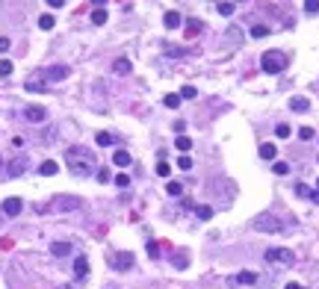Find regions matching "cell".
<instances>
[{"mask_svg":"<svg viewBox=\"0 0 319 289\" xmlns=\"http://www.w3.org/2000/svg\"><path fill=\"white\" fill-rule=\"evenodd\" d=\"M65 165H68V171L74 177H89L95 171V154H89L86 148H68Z\"/></svg>","mask_w":319,"mask_h":289,"instance_id":"cell-1","label":"cell"},{"mask_svg":"<svg viewBox=\"0 0 319 289\" xmlns=\"http://www.w3.org/2000/svg\"><path fill=\"white\" fill-rule=\"evenodd\" d=\"M260 68H263L266 74H281V71L287 68V56H284L281 50H266L263 59H260Z\"/></svg>","mask_w":319,"mask_h":289,"instance_id":"cell-2","label":"cell"},{"mask_svg":"<svg viewBox=\"0 0 319 289\" xmlns=\"http://www.w3.org/2000/svg\"><path fill=\"white\" fill-rule=\"evenodd\" d=\"M266 263H272V266H293L296 254L290 248H269L266 251Z\"/></svg>","mask_w":319,"mask_h":289,"instance_id":"cell-3","label":"cell"},{"mask_svg":"<svg viewBox=\"0 0 319 289\" xmlns=\"http://www.w3.org/2000/svg\"><path fill=\"white\" fill-rule=\"evenodd\" d=\"M133 263H136V260H133L130 251H115V254H109V266H112L115 272H127Z\"/></svg>","mask_w":319,"mask_h":289,"instance_id":"cell-4","label":"cell"},{"mask_svg":"<svg viewBox=\"0 0 319 289\" xmlns=\"http://www.w3.org/2000/svg\"><path fill=\"white\" fill-rule=\"evenodd\" d=\"M254 227H257V230H263V233H278V230H281V222H278L275 216L263 213V216H257V219H254Z\"/></svg>","mask_w":319,"mask_h":289,"instance_id":"cell-5","label":"cell"},{"mask_svg":"<svg viewBox=\"0 0 319 289\" xmlns=\"http://www.w3.org/2000/svg\"><path fill=\"white\" fill-rule=\"evenodd\" d=\"M27 168H30V160H27L24 154H18V157H15L9 165H6V174H9V177H21Z\"/></svg>","mask_w":319,"mask_h":289,"instance_id":"cell-6","label":"cell"},{"mask_svg":"<svg viewBox=\"0 0 319 289\" xmlns=\"http://www.w3.org/2000/svg\"><path fill=\"white\" fill-rule=\"evenodd\" d=\"M24 118H27V121H44V118H47V109H44V106H27V109H24Z\"/></svg>","mask_w":319,"mask_h":289,"instance_id":"cell-7","label":"cell"},{"mask_svg":"<svg viewBox=\"0 0 319 289\" xmlns=\"http://www.w3.org/2000/svg\"><path fill=\"white\" fill-rule=\"evenodd\" d=\"M21 210H24L21 198H6V201H3V213H6V216H18Z\"/></svg>","mask_w":319,"mask_h":289,"instance_id":"cell-8","label":"cell"},{"mask_svg":"<svg viewBox=\"0 0 319 289\" xmlns=\"http://www.w3.org/2000/svg\"><path fill=\"white\" fill-rule=\"evenodd\" d=\"M50 210H80V201L77 198H56V204Z\"/></svg>","mask_w":319,"mask_h":289,"instance_id":"cell-9","label":"cell"},{"mask_svg":"<svg viewBox=\"0 0 319 289\" xmlns=\"http://www.w3.org/2000/svg\"><path fill=\"white\" fill-rule=\"evenodd\" d=\"M86 275H89V260H86V257H77V260H74V278L83 281Z\"/></svg>","mask_w":319,"mask_h":289,"instance_id":"cell-10","label":"cell"},{"mask_svg":"<svg viewBox=\"0 0 319 289\" xmlns=\"http://www.w3.org/2000/svg\"><path fill=\"white\" fill-rule=\"evenodd\" d=\"M201 30H204V24H201L198 18H189V21H186V38H195V35H201Z\"/></svg>","mask_w":319,"mask_h":289,"instance_id":"cell-11","label":"cell"},{"mask_svg":"<svg viewBox=\"0 0 319 289\" xmlns=\"http://www.w3.org/2000/svg\"><path fill=\"white\" fill-rule=\"evenodd\" d=\"M130 160H133V157H130V154H127V151H124V148H121V151H115V154H112V162H115V165H118V168H127V165H130Z\"/></svg>","mask_w":319,"mask_h":289,"instance_id":"cell-12","label":"cell"},{"mask_svg":"<svg viewBox=\"0 0 319 289\" xmlns=\"http://www.w3.org/2000/svg\"><path fill=\"white\" fill-rule=\"evenodd\" d=\"M50 254L53 257H68L71 254V242H53L50 245Z\"/></svg>","mask_w":319,"mask_h":289,"instance_id":"cell-13","label":"cell"},{"mask_svg":"<svg viewBox=\"0 0 319 289\" xmlns=\"http://www.w3.org/2000/svg\"><path fill=\"white\" fill-rule=\"evenodd\" d=\"M234 281H237V284H243V287H254V284H257V275H254V272H240Z\"/></svg>","mask_w":319,"mask_h":289,"instance_id":"cell-14","label":"cell"},{"mask_svg":"<svg viewBox=\"0 0 319 289\" xmlns=\"http://www.w3.org/2000/svg\"><path fill=\"white\" fill-rule=\"evenodd\" d=\"M163 24H166L169 30L180 27V12H166V15H163Z\"/></svg>","mask_w":319,"mask_h":289,"instance_id":"cell-15","label":"cell"},{"mask_svg":"<svg viewBox=\"0 0 319 289\" xmlns=\"http://www.w3.org/2000/svg\"><path fill=\"white\" fill-rule=\"evenodd\" d=\"M290 109H293V112H305V109H311V100H308V97H293V100H290Z\"/></svg>","mask_w":319,"mask_h":289,"instance_id":"cell-16","label":"cell"},{"mask_svg":"<svg viewBox=\"0 0 319 289\" xmlns=\"http://www.w3.org/2000/svg\"><path fill=\"white\" fill-rule=\"evenodd\" d=\"M59 171V165L53 162V160H44L41 165H38V174H44V177H50V174H56Z\"/></svg>","mask_w":319,"mask_h":289,"instance_id":"cell-17","label":"cell"},{"mask_svg":"<svg viewBox=\"0 0 319 289\" xmlns=\"http://www.w3.org/2000/svg\"><path fill=\"white\" fill-rule=\"evenodd\" d=\"M130 68H133L130 59H115V62H112V71H115V74H130Z\"/></svg>","mask_w":319,"mask_h":289,"instance_id":"cell-18","label":"cell"},{"mask_svg":"<svg viewBox=\"0 0 319 289\" xmlns=\"http://www.w3.org/2000/svg\"><path fill=\"white\" fill-rule=\"evenodd\" d=\"M260 157H263V160H275V157H278V148H275L272 142H266V145H260Z\"/></svg>","mask_w":319,"mask_h":289,"instance_id":"cell-19","label":"cell"},{"mask_svg":"<svg viewBox=\"0 0 319 289\" xmlns=\"http://www.w3.org/2000/svg\"><path fill=\"white\" fill-rule=\"evenodd\" d=\"M47 77H50V80H65V77H68V68H65V65H56V68L47 71Z\"/></svg>","mask_w":319,"mask_h":289,"instance_id":"cell-20","label":"cell"},{"mask_svg":"<svg viewBox=\"0 0 319 289\" xmlns=\"http://www.w3.org/2000/svg\"><path fill=\"white\" fill-rule=\"evenodd\" d=\"M175 148L186 154V151H192V139H189V136H177V139H175Z\"/></svg>","mask_w":319,"mask_h":289,"instance_id":"cell-21","label":"cell"},{"mask_svg":"<svg viewBox=\"0 0 319 289\" xmlns=\"http://www.w3.org/2000/svg\"><path fill=\"white\" fill-rule=\"evenodd\" d=\"M296 192H299L302 198H311V201H319V192H314V189H308L305 183H299V186H296Z\"/></svg>","mask_w":319,"mask_h":289,"instance_id":"cell-22","label":"cell"},{"mask_svg":"<svg viewBox=\"0 0 319 289\" xmlns=\"http://www.w3.org/2000/svg\"><path fill=\"white\" fill-rule=\"evenodd\" d=\"M92 24H98V27H104V24H106V9H101V6H98V9L92 12Z\"/></svg>","mask_w":319,"mask_h":289,"instance_id":"cell-23","label":"cell"},{"mask_svg":"<svg viewBox=\"0 0 319 289\" xmlns=\"http://www.w3.org/2000/svg\"><path fill=\"white\" fill-rule=\"evenodd\" d=\"M269 35V27L266 24H254L251 27V38H266Z\"/></svg>","mask_w":319,"mask_h":289,"instance_id":"cell-24","label":"cell"},{"mask_svg":"<svg viewBox=\"0 0 319 289\" xmlns=\"http://www.w3.org/2000/svg\"><path fill=\"white\" fill-rule=\"evenodd\" d=\"M195 216H198L201 222H207V219H213V210H210L207 204H198V207H195Z\"/></svg>","mask_w":319,"mask_h":289,"instance_id":"cell-25","label":"cell"},{"mask_svg":"<svg viewBox=\"0 0 319 289\" xmlns=\"http://www.w3.org/2000/svg\"><path fill=\"white\" fill-rule=\"evenodd\" d=\"M216 12L228 18V15H234V12H237V6H234V3H216Z\"/></svg>","mask_w":319,"mask_h":289,"instance_id":"cell-26","label":"cell"},{"mask_svg":"<svg viewBox=\"0 0 319 289\" xmlns=\"http://www.w3.org/2000/svg\"><path fill=\"white\" fill-rule=\"evenodd\" d=\"M180 97H183V100H192V97H198V89H195V86H183V89H180Z\"/></svg>","mask_w":319,"mask_h":289,"instance_id":"cell-27","label":"cell"},{"mask_svg":"<svg viewBox=\"0 0 319 289\" xmlns=\"http://www.w3.org/2000/svg\"><path fill=\"white\" fill-rule=\"evenodd\" d=\"M163 103H166L169 109H177V106H180V95H166V97H163Z\"/></svg>","mask_w":319,"mask_h":289,"instance_id":"cell-28","label":"cell"},{"mask_svg":"<svg viewBox=\"0 0 319 289\" xmlns=\"http://www.w3.org/2000/svg\"><path fill=\"white\" fill-rule=\"evenodd\" d=\"M95 142H98L101 148H106V145H112L115 139H112V133H98V136H95Z\"/></svg>","mask_w":319,"mask_h":289,"instance_id":"cell-29","label":"cell"},{"mask_svg":"<svg viewBox=\"0 0 319 289\" xmlns=\"http://www.w3.org/2000/svg\"><path fill=\"white\" fill-rule=\"evenodd\" d=\"M172 263H175L177 269H186V266H189V257H186V254H175V257H172Z\"/></svg>","mask_w":319,"mask_h":289,"instance_id":"cell-30","label":"cell"},{"mask_svg":"<svg viewBox=\"0 0 319 289\" xmlns=\"http://www.w3.org/2000/svg\"><path fill=\"white\" fill-rule=\"evenodd\" d=\"M38 27L41 30H53V15H41L38 18Z\"/></svg>","mask_w":319,"mask_h":289,"instance_id":"cell-31","label":"cell"},{"mask_svg":"<svg viewBox=\"0 0 319 289\" xmlns=\"http://www.w3.org/2000/svg\"><path fill=\"white\" fill-rule=\"evenodd\" d=\"M275 133H278V139H290L293 127H290V124H278V130H275Z\"/></svg>","mask_w":319,"mask_h":289,"instance_id":"cell-32","label":"cell"},{"mask_svg":"<svg viewBox=\"0 0 319 289\" xmlns=\"http://www.w3.org/2000/svg\"><path fill=\"white\" fill-rule=\"evenodd\" d=\"M112 180H115V186H118V189H127V186H130V177H127V174H115Z\"/></svg>","mask_w":319,"mask_h":289,"instance_id":"cell-33","label":"cell"},{"mask_svg":"<svg viewBox=\"0 0 319 289\" xmlns=\"http://www.w3.org/2000/svg\"><path fill=\"white\" fill-rule=\"evenodd\" d=\"M166 192H169V195H172V198H177V195H180V192H183V189H180V183H177V180H172V183H169V186H166Z\"/></svg>","mask_w":319,"mask_h":289,"instance_id":"cell-34","label":"cell"},{"mask_svg":"<svg viewBox=\"0 0 319 289\" xmlns=\"http://www.w3.org/2000/svg\"><path fill=\"white\" fill-rule=\"evenodd\" d=\"M12 74V62L9 59H0V77H9Z\"/></svg>","mask_w":319,"mask_h":289,"instance_id":"cell-35","label":"cell"},{"mask_svg":"<svg viewBox=\"0 0 319 289\" xmlns=\"http://www.w3.org/2000/svg\"><path fill=\"white\" fill-rule=\"evenodd\" d=\"M27 92H44V83H38V80H30V83H27Z\"/></svg>","mask_w":319,"mask_h":289,"instance_id":"cell-36","label":"cell"},{"mask_svg":"<svg viewBox=\"0 0 319 289\" xmlns=\"http://www.w3.org/2000/svg\"><path fill=\"white\" fill-rule=\"evenodd\" d=\"M299 136H302V139L308 142V139H314L317 133H314V127H299Z\"/></svg>","mask_w":319,"mask_h":289,"instance_id":"cell-37","label":"cell"},{"mask_svg":"<svg viewBox=\"0 0 319 289\" xmlns=\"http://www.w3.org/2000/svg\"><path fill=\"white\" fill-rule=\"evenodd\" d=\"M305 12L317 15V12H319V0H308V3H305Z\"/></svg>","mask_w":319,"mask_h":289,"instance_id":"cell-38","label":"cell"},{"mask_svg":"<svg viewBox=\"0 0 319 289\" xmlns=\"http://www.w3.org/2000/svg\"><path fill=\"white\" fill-rule=\"evenodd\" d=\"M177 165H180V168H183V171H186V168H192V160H189V157H186V154H183V157H180V160H177Z\"/></svg>","mask_w":319,"mask_h":289,"instance_id":"cell-39","label":"cell"},{"mask_svg":"<svg viewBox=\"0 0 319 289\" xmlns=\"http://www.w3.org/2000/svg\"><path fill=\"white\" fill-rule=\"evenodd\" d=\"M275 174H290V165L287 162H275Z\"/></svg>","mask_w":319,"mask_h":289,"instance_id":"cell-40","label":"cell"},{"mask_svg":"<svg viewBox=\"0 0 319 289\" xmlns=\"http://www.w3.org/2000/svg\"><path fill=\"white\" fill-rule=\"evenodd\" d=\"M148 257H154V260L160 257V245H157V242H151V245H148Z\"/></svg>","mask_w":319,"mask_h":289,"instance_id":"cell-41","label":"cell"},{"mask_svg":"<svg viewBox=\"0 0 319 289\" xmlns=\"http://www.w3.org/2000/svg\"><path fill=\"white\" fill-rule=\"evenodd\" d=\"M169 171H172V168H169L166 162H160V165H157V174H160V177H169Z\"/></svg>","mask_w":319,"mask_h":289,"instance_id":"cell-42","label":"cell"},{"mask_svg":"<svg viewBox=\"0 0 319 289\" xmlns=\"http://www.w3.org/2000/svg\"><path fill=\"white\" fill-rule=\"evenodd\" d=\"M98 180H101V183H109V168H101V171H98Z\"/></svg>","mask_w":319,"mask_h":289,"instance_id":"cell-43","label":"cell"},{"mask_svg":"<svg viewBox=\"0 0 319 289\" xmlns=\"http://www.w3.org/2000/svg\"><path fill=\"white\" fill-rule=\"evenodd\" d=\"M3 50H9V38H6V35H0V53H3Z\"/></svg>","mask_w":319,"mask_h":289,"instance_id":"cell-44","label":"cell"},{"mask_svg":"<svg viewBox=\"0 0 319 289\" xmlns=\"http://www.w3.org/2000/svg\"><path fill=\"white\" fill-rule=\"evenodd\" d=\"M287 289H305L302 284H287Z\"/></svg>","mask_w":319,"mask_h":289,"instance_id":"cell-45","label":"cell"},{"mask_svg":"<svg viewBox=\"0 0 319 289\" xmlns=\"http://www.w3.org/2000/svg\"><path fill=\"white\" fill-rule=\"evenodd\" d=\"M317 189H319V180H317Z\"/></svg>","mask_w":319,"mask_h":289,"instance_id":"cell-46","label":"cell"},{"mask_svg":"<svg viewBox=\"0 0 319 289\" xmlns=\"http://www.w3.org/2000/svg\"><path fill=\"white\" fill-rule=\"evenodd\" d=\"M0 165H3V160H0Z\"/></svg>","mask_w":319,"mask_h":289,"instance_id":"cell-47","label":"cell"}]
</instances>
